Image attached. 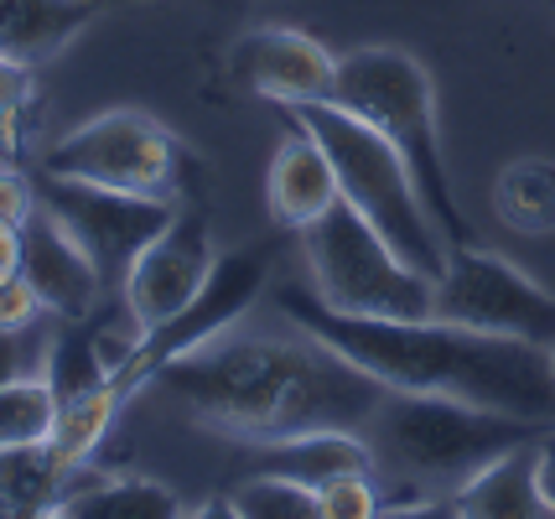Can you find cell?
<instances>
[{"label":"cell","mask_w":555,"mask_h":519,"mask_svg":"<svg viewBox=\"0 0 555 519\" xmlns=\"http://www.w3.org/2000/svg\"><path fill=\"white\" fill-rule=\"evenodd\" d=\"M37 203H48L57 219L73 229V239L94 255V265L104 271L109 286H120L125 271L135 265L162 229L177 213V198L162 193H130V187H104V182H78V177H31Z\"/></svg>","instance_id":"obj_10"},{"label":"cell","mask_w":555,"mask_h":519,"mask_svg":"<svg viewBox=\"0 0 555 519\" xmlns=\"http://www.w3.org/2000/svg\"><path fill=\"white\" fill-rule=\"evenodd\" d=\"M218 249H214V229L208 213L193 203H177L171 223L135 255V265L120 281V307L135 317L141 333L171 322L188 301L203 291V281L214 271Z\"/></svg>","instance_id":"obj_11"},{"label":"cell","mask_w":555,"mask_h":519,"mask_svg":"<svg viewBox=\"0 0 555 519\" xmlns=\"http://www.w3.org/2000/svg\"><path fill=\"white\" fill-rule=\"evenodd\" d=\"M317 504H322V519H374L385 515V498L374 489V472H343L333 483L317 489Z\"/></svg>","instance_id":"obj_25"},{"label":"cell","mask_w":555,"mask_h":519,"mask_svg":"<svg viewBox=\"0 0 555 519\" xmlns=\"http://www.w3.org/2000/svg\"><path fill=\"white\" fill-rule=\"evenodd\" d=\"M244 452H255V463L266 472H286V478L312 483V489L333 483L343 472H379L369 437L348 431V426H317V431H296V437L244 446Z\"/></svg>","instance_id":"obj_17"},{"label":"cell","mask_w":555,"mask_h":519,"mask_svg":"<svg viewBox=\"0 0 555 519\" xmlns=\"http://www.w3.org/2000/svg\"><path fill=\"white\" fill-rule=\"evenodd\" d=\"M363 437L374 446L379 472H395L415 494L411 504H447L452 509V494L467 478H478L508 446L540 437V420L467 405V400L452 395L389 390L379 400V411L369 416ZM389 509H400V504H389Z\"/></svg>","instance_id":"obj_3"},{"label":"cell","mask_w":555,"mask_h":519,"mask_svg":"<svg viewBox=\"0 0 555 519\" xmlns=\"http://www.w3.org/2000/svg\"><path fill=\"white\" fill-rule=\"evenodd\" d=\"M229 78L270 104L333 100L338 57L296 26H255L229 48Z\"/></svg>","instance_id":"obj_12"},{"label":"cell","mask_w":555,"mask_h":519,"mask_svg":"<svg viewBox=\"0 0 555 519\" xmlns=\"http://www.w3.org/2000/svg\"><path fill=\"white\" fill-rule=\"evenodd\" d=\"M73 468L57 463L48 442L31 446H0V519L22 515H52V504L63 494V478Z\"/></svg>","instance_id":"obj_19"},{"label":"cell","mask_w":555,"mask_h":519,"mask_svg":"<svg viewBox=\"0 0 555 519\" xmlns=\"http://www.w3.org/2000/svg\"><path fill=\"white\" fill-rule=\"evenodd\" d=\"M266 203H270V219L281 229H312L317 219H327L333 208L343 203L338 193V172L327 161V151L317 146L312 130L291 120V130L281 135V146L270 156V172H266Z\"/></svg>","instance_id":"obj_14"},{"label":"cell","mask_w":555,"mask_h":519,"mask_svg":"<svg viewBox=\"0 0 555 519\" xmlns=\"http://www.w3.org/2000/svg\"><path fill=\"white\" fill-rule=\"evenodd\" d=\"M457 519H555V504L545 498L540 483V452L534 437L508 446L504 457H493L478 478H467L452 494Z\"/></svg>","instance_id":"obj_16"},{"label":"cell","mask_w":555,"mask_h":519,"mask_svg":"<svg viewBox=\"0 0 555 519\" xmlns=\"http://www.w3.org/2000/svg\"><path fill=\"white\" fill-rule=\"evenodd\" d=\"M182 161L188 151L177 146L167 125L145 109H104L94 120L73 125L42 151L37 172L78 177V182H104V187H130V193H162L177 198L182 187Z\"/></svg>","instance_id":"obj_7"},{"label":"cell","mask_w":555,"mask_h":519,"mask_svg":"<svg viewBox=\"0 0 555 519\" xmlns=\"http://www.w3.org/2000/svg\"><path fill=\"white\" fill-rule=\"evenodd\" d=\"M431 317L499 333V338H525V343H555V291H545L534 275H525L499 249L452 245L447 271L436 275Z\"/></svg>","instance_id":"obj_8"},{"label":"cell","mask_w":555,"mask_h":519,"mask_svg":"<svg viewBox=\"0 0 555 519\" xmlns=\"http://www.w3.org/2000/svg\"><path fill=\"white\" fill-rule=\"evenodd\" d=\"M275 249L281 245L266 239V245H240V249H229V255H218L208 281H203V291H197L171 322L141 333L130 364L115 374L125 385V395L135 400V390L156 385V374L167 369L171 359H182V353H193V348L214 343V338H223L234 322L249 317V307L266 297V286H270V260H275Z\"/></svg>","instance_id":"obj_9"},{"label":"cell","mask_w":555,"mask_h":519,"mask_svg":"<svg viewBox=\"0 0 555 519\" xmlns=\"http://www.w3.org/2000/svg\"><path fill=\"white\" fill-rule=\"evenodd\" d=\"M229 515L234 519H322L312 483H296L286 472H255L229 494Z\"/></svg>","instance_id":"obj_24"},{"label":"cell","mask_w":555,"mask_h":519,"mask_svg":"<svg viewBox=\"0 0 555 519\" xmlns=\"http://www.w3.org/2000/svg\"><path fill=\"white\" fill-rule=\"evenodd\" d=\"M42 312L48 307H42V297L31 291V281L22 271L11 275V281H0V333H31Z\"/></svg>","instance_id":"obj_26"},{"label":"cell","mask_w":555,"mask_h":519,"mask_svg":"<svg viewBox=\"0 0 555 519\" xmlns=\"http://www.w3.org/2000/svg\"><path fill=\"white\" fill-rule=\"evenodd\" d=\"M57 426V390L48 374L31 369L0 385V446H31L48 442Z\"/></svg>","instance_id":"obj_23"},{"label":"cell","mask_w":555,"mask_h":519,"mask_svg":"<svg viewBox=\"0 0 555 519\" xmlns=\"http://www.w3.org/2000/svg\"><path fill=\"white\" fill-rule=\"evenodd\" d=\"M286 120L312 130L317 146L327 151V161L338 172V193L348 208H359L363 219L374 223L415 271H426V275L447 271V249L452 245L441 239V229H436L431 208H426L421 187H415L411 167L400 161V151L389 146L374 125L359 120L353 109H343L333 100L286 104Z\"/></svg>","instance_id":"obj_5"},{"label":"cell","mask_w":555,"mask_h":519,"mask_svg":"<svg viewBox=\"0 0 555 519\" xmlns=\"http://www.w3.org/2000/svg\"><path fill=\"white\" fill-rule=\"evenodd\" d=\"M301 260L312 291L353 317H431L436 275L415 271L359 208L338 203L327 219L301 229Z\"/></svg>","instance_id":"obj_6"},{"label":"cell","mask_w":555,"mask_h":519,"mask_svg":"<svg viewBox=\"0 0 555 519\" xmlns=\"http://www.w3.org/2000/svg\"><path fill=\"white\" fill-rule=\"evenodd\" d=\"M193 515L177 489L145 472H99L94 463L63 478L52 519H182Z\"/></svg>","instance_id":"obj_15"},{"label":"cell","mask_w":555,"mask_h":519,"mask_svg":"<svg viewBox=\"0 0 555 519\" xmlns=\"http://www.w3.org/2000/svg\"><path fill=\"white\" fill-rule=\"evenodd\" d=\"M99 11L89 0H0V52L16 63H52L68 52Z\"/></svg>","instance_id":"obj_18"},{"label":"cell","mask_w":555,"mask_h":519,"mask_svg":"<svg viewBox=\"0 0 555 519\" xmlns=\"http://www.w3.org/2000/svg\"><path fill=\"white\" fill-rule=\"evenodd\" d=\"M125 405H130V395H125L120 379H109V385H99V390H89V395H78V400H63L57 405V426H52V437H48L57 463L63 468L94 463L99 442L109 437V426L120 420Z\"/></svg>","instance_id":"obj_21"},{"label":"cell","mask_w":555,"mask_h":519,"mask_svg":"<svg viewBox=\"0 0 555 519\" xmlns=\"http://www.w3.org/2000/svg\"><path fill=\"white\" fill-rule=\"evenodd\" d=\"M22 338L26 333H0V385H5V379H16V374H31Z\"/></svg>","instance_id":"obj_29"},{"label":"cell","mask_w":555,"mask_h":519,"mask_svg":"<svg viewBox=\"0 0 555 519\" xmlns=\"http://www.w3.org/2000/svg\"><path fill=\"white\" fill-rule=\"evenodd\" d=\"M22 275L31 281V291L42 297L48 317L57 322H89L104 307L109 281L94 265V255L73 239V229L48 203H37L22 219Z\"/></svg>","instance_id":"obj_13"},{"label":"cell","mask_w":555,"mask_h":519,"mask_svg":"<svg viewBox=\"0 0 555 519\" xmlns=\"http://www.w3.org/2000/svg\"><path fill=\"white\" fill-rule=\"evenodd\" d=\"M493 213L514 234H555V161L519 156L493 177Z\"/></svg>","instance_id":"obj_20"},{"label":"cell","mask_w":555,"mask_h":519,"mask_svg":"<svg viewBox=\"0 0 555 519\" xmlns=\"http://www.w3.org/2000/svg\"><path fill=\"white\" fill-rule=\"evenodd\" d=\"M31 74H37L31 63H16V57L0 52V120L16 115V109L31 100Z\"/></svg>","instance_id":"obj_28"},{"label":"cell","mask_w":555,"mask_h":519,"mask_svg":"<svg viewBox=\"0 0 555 519\" xmlns=\"http://www.w3.org/2000/svg\"><path fill=\"white\" fill-rule=\"evenodd\" d=\"M545 369H551V379H555V343H545Z\"/></svg>","instance_id":"obj_33"},{"label":"cell","mask_w":555,"mask_h":519,"mask_svg":"<svg viewBox=\"0 0 555 519\" xmlns=\"http://www.w3.org/2000/svg\"><path fill=\"white\" fill-rule=\"evenodd\" d=\"M534 452H540V483H545V498L555 504V431H540V437H534Z\"/></svg>","instance_id":"obj_31"},{"label":"cell","mask_w":555,"mask_h":519,"mask_svg":"<svg viewBox=\"0 0 555 519\" xmlns=\"http://www.w3.org/2000/svg\"><path fill=\"white\" fill-rule=\"evenodd\" d=\"M37 208V187L22 167H0V219L5 223H22L26 213Z\"/></svg>","instance_id":"obj_27"},{"label":"cell","mask_w":555,"mask_h":519,"mask_svg":"<svg viewBox=\"0 0 555 519\" xmlns=\"http://www.w3.org/2000/svg\"><path fill=\"white\" fill-rule=\"evenodd\" d=\"M333 104L353 109L369 120L389 146L400 151V161L411 167L421 198L431 208L436 229L447 245H473V229L462 219L452 167L441 151V120H436V83L421 68V57L405 48H359L338 57V83Z\"/></svg>","instance_id":"obj_4"},{"label":"cell","mask_w":555,"mask_h":519,"mask_svg":"<svg viewBox=\"0 0 555 519\" xmlns=\"http://www.w3.org/2000/svg\"><path fill=\"white\" fill-rule=\"evenodd\" d=\"M275 312L317 333L327 348H338L348 364L374 374L385 390L452 395L540 426L555 420V379L540 343L457 327L441 317H353L327 307L307 286H281Z\"/></svg>","instance_id":"obj_2"},{"label":"cell","mask_w":555,"mask_h":519,"mask_svg":"<svg viewBox=\"0 0 555 519\" xmlns=\"http://www.w3.org/2000/svg\"><path fill=\"white\" fill-rule=\"evenodd\" d=\"M156 385L223 442L260 446L317 426L363 431L389 395L374 374L348 364L317 333L281 317V327L234 322L223 338L171 359Z\"/></svg>","instance_id":"obj_1"},{"label":"cell","mask_w":555,"mask_h":519,"mask_svg":"<svg viewBox=\"0 0 555 519\" xmlns=\"http://www.w3.org/2000/svg\"><path fill=\"white\" fill-rule=\"evenodd\" d=\"M22 271V223H5L0 219V281Z\"/></svg>","instance_id":"obj_30"},{"label":"cell","mask_w":555,"mask_h":519,"mask_svg":"<svg viewBox=\"0 0 555 519\" xmlns=\"http://www.w3.org/2000/svg\"><path fill=\"white\" fill-rule=\"evenodd\" d=\"M42 374H48V385L57 390V405H63V400L89 395V390H99V385L115 379L109 359H104V348H99L94 317L89 322H63V327L52 333V343L42 348Z\"/></svg>","instance_id":"obj_22"},{"label":"cell","mask_w":555,"mask_h":519,"mask_svg":"<svg viewBox=\"0 0 555 519\" xmlns=\"http://www.w3.org/2000/svg\"><path fill=\"white\" fill-rule=\"evenodd\" d=\"M94 11H120V5H145V0H89Z\"/></svg>","instance_id":"obj_32"}]
</instances>
